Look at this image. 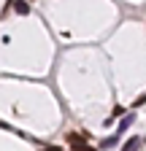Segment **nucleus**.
Here are the masks:
<instances>
[{
  "label": "nucleus",
  "instance_id": "nucleus-4",
  "mask_svg": "<svg viewBox=\"0 0 146 151\" xmlns=\"http://www.w3.org/2000/svg\"><path fill=\"white\" fill-rule=\"evenodd\" d=\"M14 8H16V14H30V6H27V3H22V0H16Z\"/></svg>",
  "mask_w": 146,
  "mask_h": 151
},
{
  "label": "nucleus",
  "instance_id": "nucleus-2",
  "mask_svg": "<svg viewBox=\"0 0 146 151\" xmlns=\"http://www.w3.org/2000/svg\"><path fill=\"white\" fill-rule=\"evenodd\" d=\"M133 122H135V113H127V116H124V119L119 122V129H116V135H122V132H124L127 127H130Z\"/></svg>",
  "mask_w": 146,
  "mask_h": 151
},
{
  "label": "nucleus",
  "instance_id": "nucleus-3",
  "mask_svg": "<svg viewBox=\"0 0 146 151\" xmlns=\"http://www.w3.org/2000/svg\"><path fill=\"white\" fill-rule=\"evenodd\" d=\"M138 146H141V138H133V140H127L122 146V151H138Z\"/></svg>",
  "mask_w": 146,
  "mask_h": 151
},
{
  "label": "nucleus",
  "instance_id": "nucleus-1",
  "mask_svg": "<svg viewBox=\"0 0 146 151\" xmlns=\"http://www.w3.org/2000/svg\"><path fill=\"white\" fill-rule=\"evenodd\" d=\"M68 143H70V146H76V151H95L92 146H87V143H84V135H76V132H70V135H68Z\"/></svg>",
  "mask_w": 146,
  "mask_h": 151
}]
</instances>
